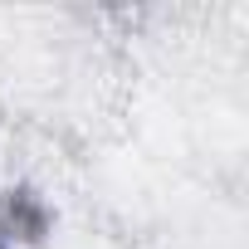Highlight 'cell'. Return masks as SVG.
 Wrapping results in <instances>:
<instances>
[{
	"instance_id": "6da1fadb",
	"label": "cell",
	"mask_w": 249,
	"mask_h": 249,
	"mask_svg": "<svg viewBox=\"0 0 249 249\" xmlns=\"http://www.w3.org/2000/svg\"><path fill=\"white\" fill-rule=\"evenodd\" d=\"M0 249H5V244H0Z\"/></svg>"
}]
</instances>
